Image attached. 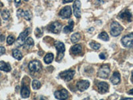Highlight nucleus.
Wrapping results in <instances>:
<instances>
[{"mask_svg":"<svg viewBox=\"0 0 133 100\" xmlns=\"http://www.w3.org/2000/svg\"><path fill=\"white\" fill-rule=\"evenodd\" d=\"M32 88L34 89V90H39L40 88H41V83L38 80L36 79H34L32 82Z\"/></svg>","mask_w":133,"mask_h":100,"instance_id":"obj_25","label":"nucleus"},{"mask_svg":"<svg viewBox=\"0 0 133 100\" xmlns=\"http://www.w3.org/2000/svg\"><path fill=\"white\" fill-rule=\"evenodd\" d=\"M55 47H56L57 50L58 52L56 61L59 62L63 59V58L64 56V53H65V45L63 44V43L61 42V41H55Z\"/></svg>","mask_w":133,"mask_h":100,"instance_id":"obj_1","label":"nucleus"},{"mask_svg":"<svg viewBox=\"0 0 133 100\" xmlns=\"http://www.w3.org/2000/svg\"><path fill=\"white\" fill-rule=\"evenodd\" d=\"M81 2L79 0H76L73 3V12L76 17L79 18L81 17Z\"/></svg>","mask_w":133,"mask_h":100,"instance_id":"obj_11","label":"nucleus"},{"mask_svg":"<svg viewBox=\"0 0 133 100\" xmlns=\"http://www.w3.org/2000/svg\"><path fill=\"white\" fill-rule=\"evenodd\" d=\"M35 34L37 35V38H39V37H41V35H42V32H41L39 28H37V29H36V31L35 32Z\"/></svg>","mask_w":133,"mask_h":100,"instance_id":"obj_30","label":"nucleus"},{"mask_svg":"<svg viewBox=\"0 0 133 100\" xmlns=\"http://www.w3.org/2000/svg\"><path fill=\"white\" fill-rule=\"evenodd\" d=\"M110 73V67L108 65H104L100 67L98 71V76L102 79H107Z\"/></svg>","mask_w":133,"mask_h":100,"instance_id":"obj_4","label":"nucleus"},{"mask_svg":"<svg viewBox=\"0 0 133 100\" xmlns=\"http://www.w3.org/2000/svg\"><path fill=\"white\" fill-rule=\"evenodd\" d=\"M121 42L123 46L126 47L132 48L133 47V33L125 35L122 38Z\"/></svg>","mask_w":133,"mask_h":100,"instance_id":"obj_5","label":"nucleus"},{"mask_svg":"<svg viewBox=\"0 0 133 100\" xmlns=\"http://www.w3.org/2000/svg\"><path fill=\"white\" fill-rule=\"evenodd\" d=\"M73 0H63V2L64 3H69V2H72Z\"/></svg>","mask_w":133,"mask_h":100,"instance_id":"obj_35","label":"nucleus"},{"mask_svg":"<svg viewBox=\"0 0 133 100\" xmlns=\"http://www.w3.org/2000/svg\"><path fill=\"white\" fill-rule=\"evenodd\" d=\"M81 51L82 47L81 46V45H75V46H73L71 49V52L74 55L79 54V53H81Z\"/></svg>","mask_w":133,"mask_h":100,"instance_id":"obj_19","label":"nucleus"},{"mask_svg":"<svg viewBox=\"0 0 133 100\" xmlns=\"http://www.w3.org/2000/svg\"><path fill=\"white\" fill-rule=\"evenodd\" d=\"M110 82L114 85H116L121 82V75L118 72H115L110 78Z\"/></svg>","mask_w":133,"mask_h":100,"instance_id":"obj_15","label":"nucleus"},{"mask_svg":"<svg viewBox=\"0 0 133 100\" xmlns=\"http://www.w3.org/2000/svg\"><path fill=\"white\" fill-rule=\"evenodd\" d=\"M0 77H1V73H0Z\"/></svg>","mask_w":133,"mask_h":100,"instance_id":"obj_43","label":"nucleus"},{"mask_svg":"<svg viewBox=\"0 0 133 100\" xmlns=\"http://www.w3.org/2000/svg\"><path fill=\"white\" fill-rule=\"evenodd\" d=\"M123 99H133V98H124Z\"/></svg>","mask_w":133,"mask_h":100,"instance_id":"obj_40","label":"nucleus"},{"mask_svg":"<svg viewBox=\"0 0 133 100\" xmlns=\"http://www.w3.org/2000/svg\"><path fill=\"white\" fill-rule=\"evenodd\" d=\"M99 58L101 59H104L106 58V56H105V55H104V53H101V54L99 55Z\"/></svg>","mask_w":133,"mask_h":100,"instance_id":"obj_34","label":"nucleus"},{"mask_svg":"<svg viewBox=\"0 0 133 100\" xmlns=\"http://www.w3.org/2000/svg\"><path fill=\"white\" fill-rule=\"evenodd\" d=\"M98 90L101 93H104L109 91V85L105 82H100L97 84Z\"/></svg>","mask_w":133,"mask_h":100,"instance_id":"obj_13","label":"nucleus"},{"mask_svg":"<svg viewBox=\"0 0 133 100\" xmlns=\"http://www.w3.org/2000/svg\"><path fill=\"white\" fill-rule=\"evenodd\" d=\"M14 41H15V38L13 35H9V37L7 39V43H8V44L11 45V44L14 43Z\"/></svg>","mask_w":133,"mask_h":100,"instance_id":"obj_29","label":"nucleus"},{"mask_svg":"<svg viewBox=\"0 0 133 100\" xmlns=\"http://www.w3.org/2000/svg\"><path fill=\"white\" fill-rule=\"evenodd\" d=\"M15 6L18 7L20 4H21V0H15Z\"/></svg>","mask_w":133,"mask_h":100,"instance_id":"obj_33","label":"nucleus"},{"mask_svg":"<svg viewBox=\"0 0 133 100\" xmlns=\"http://www.w3.org/2000/svg\"><path fill=\"white\" fill-rule=\"evenodd\" d=\"M80 39H81V35L80 34L78 33H74V34H73L71 37V42L73 43H75L78 42V41L80 40Z\"/></svg>","mask_w":133,"mask_h":100,"instance_id":"obj_23","label":"nucleus"},{"mask_svg":"<svg viewBox=\"0 0 133 100\" xmlns=\"http://www.w3.org/2000/svg\"><path fill=\"white\" fill-rule=\"evenodd\" d=\"M4 39H5L4 35H0V41H4Z\"/></svg>","mask_w":133,"mask_h":100,"instance_id":"obj_36","label":"nucleus"},{"mask_svg":"<svg viewBox=\"0 0 133 100\" xmlns=\"http://www.w3.org/2000/svg\"><path fill=\"white\" fill-rule=\"evenodd\" d=\"M73 27H74V21L73 20H70L69 21V26H66L64 27L63 32L65 33H69L71 32L73 29Z\"/></svg>","mask_w":133,"mask_h":100,"instance_id":"obj_18","label":"nucleus"},{"mask_svg":"<svg viewBox=\"0 0 133 100\" xmlns=\"http://www.w3.org/2000/svg\"><path fill=\"white\" fill-rule=\"evenodd\" d=\"M23 10L22 9H19L17 10V15L18 17H21V16H23Z\"/></svg>","mask_w":133,"mask_h":100,"instance_id":"obj_31","label":"nucleus"},{"mask_svg":"<svg viewBox=\"0 0 133 100\" xmlns=\"http://www.w3.org/2000/svg\"><path fill=\"white\" fill-rule=\"evenodd\" d=\"M131 82L133 83V71L132 73V77H131Z\"/></svg>","mask_w":133,"mask_h":100,"instance_id":"obj_39","label":"nucleus"},{"mask_svg":"<svg viewBox=\"0 0 133 100\" xmlns=\"http://www.w3.org/2000/svg\"><path fill=\"white\" fill-rule=\"evenodd\" d=\"M1 24H2V21H1V20H0V26H1Z\"/></svg>","mask_w":133,"mask_h":100,"instance_id":"obj_41","label":"nucleus"},{"mask_svg":"<svg viewBox=\"0 0 133 100\" xmlns=\"http://www.w3.org/2000/svg\"><path fill=\"white\" fill-rule=\"evenodd\" d=\"M13 56H14V58L17 59V60H21L22 58H23L22 53H21L19 50L17 49L13 50Z\"/></svg>","mask_w":133,"mask_h":100,"instance_id":"obj_21","label":"nucleus"},{"mask_svg":"<svg viewBox=\"0 0 133 100\" xmlns=\"http://www.w3.org/2000/svg\"><path fill=\"white\" fill-rule=\"evenodd\" d=\"M28 67L31 72H37L41 70V64L39 61H32L29 64Z\"/></svg>","mask_w":133,"mask_h":100,"instance_id":"obj_7","label":"nucleus"},{"mask_svg":"<svg viewBox=\"0 0 133 100\" xmlns=\"http://www.w3.org/2000/svg\"><path fill=\"white\" fill-rule=\"evenodd\" d=\"M2 18L4 20H8L9 18V17H10V13L7 9H4L2 12Z\"/></svg>","mask_w":133,"mask_h":100,"instance_id":"obj_26","label":"nucleus"},{"mask_svg":"<svg viewBox=\"0 0 133 100\" xmlns=\"http://www.w3.org/2000/svg\"><path fill=\"white\" fill-rule=\"evenodd\" d=\"M128 93L129 94V95H132L133 96V89H132V90H130V91L128 92Z\"/></svg>","mask_w":133,"mask_h":100,"instance_id":"obj_38","label":"nucleus"},{"mask_svg":"<svg viewBox=\"0 0 133 100\" xmlns=\"http://www.w3.org/2000/svg\"><path fill=\"white\" fill-rule=\"evenodd\" d=\"M89 45L91 48H92L93 49H98L100 48V47H101V45L99 43H98L97 42H95V41L91 42Z\"/></svg>","mask_w":133,"mask_h":100,"instance_id":"obj_28","label":"nucleus"},{"mask_svg":"<svg viewBox=\"0 0 133 100\" xmlns=\"http://www.w3.org/2000/svg\"><path fill=\"white\" fill-rule=\"evenodd\" d=\"M30 95V90L27 86H23L21 90V96L23 98H27Z\"/></svg>","mask_w":133,"mask_h":100,"instance_id":"obj_16","label":"nucleus"},{"mask_svg":"<svg viewBox=\"0 0 133 100\" xmlns=\"http://www.w3.org/2000/svg\"><path fill=\"white\" fill-rule=\"evenodd\" d=\"M30 32V28H27L26 30H25L24 32L20 33L19 36L18 37L16 41V43H15L17 47H21V46H23L25 41V39L27 38V36H28Z\"/></svg>","mask_w":133,"mask_h":100,"instance_id":"obj_3","label":"nucleus"},{"mask_svg":"<svg viewBox=\"0 0 133 100\" xmlns=\"http://www.w3.org/2000/svg\"><path fill=\"white\" fill-rule=\"evenodd\" d=\"M90 86V83L89 81L87 80H82L79 82L77 84V87L78 88V90L81 91H85L87 89L89 88Z\"/></svg>","mask_w":133,"mask_h":100,"instance_id":"obj_12","label":"nucleus"},{"mask_svg":"<svg viewBox=\"0 0 133 100\" xmlns=\"http://www.w3.org/2000/svg\"><path fill=\"white\" fill-rule=\"evenodd\" d=\"M71 14H72V11H71V7L66 6L60 11L59 15L63 19H67L69 18L71 16Z\"/></svg>","mask_w":133,"mask_h":100,"instance_id":"obj_8","label":"nucleus"},{"mask_svg":"<svg viewBox=\"0 0 133 100\" xmlns=\"http://www.w3.org/2000/svg\"><path fill=\"white\" fill-rule=\"evenodd\" d=\"M120 18L123 20H127L128 21H132V14L129 10H125L121 13L119 15Z\"/></svg>","mask_w":133,"mask_h":100,"instance_id":"obj_14","label":"nucleus"},{"mask_svg":"<svg viewBox=\"0 0 133 100\" xmlns=\"http://www.w3.org/2000/svg\"><path fill=\"white\" fill-rule=\"evenodd\" d=\"M24 1H25V2H28L29 0H24Z\"/></svg>","mask_w":133,"mask_h":100,"instance_id":"obj_42","label":"nucleus"},{"mask_svg":"<svg viewBox=\"0 0 133 100\" xmlns=\"http://www.w3.org/2000/svg\"><path fill=\"white\" fill-rule=\"evenodd\" d=\"M98 38H100L101 40H104V41H109V35H108V34L106 32H102V33H100L99 35H98Z\"/></svg>","mask_w":133,"mask_h":100,"instance_id":"obj_24","label":"nucleus"},{"mask_svg":"<svg viewBox=\"0 0 133 100\" xmlns=\"http://www.w3.org/2000/svg\"><path fill=\"white\" fill-rule=\"evenodd\" d=\"M11 68L9 64L5 63L4 61H0V70L2 71H5V72H9L11 71Z\"/></svg>","mask_w":133,"mask_h":100,"instance_id":"obj_17","label":"nucleus"},{"mask_svg":"<svg viewBox=\"0 0 133 100\" xmlns=\"http://www.w3.org/2000/svg\"><path fill=\"white\" fill-rule=\"evenodd\" d=\"M123 30V27L116 21H113L110 25V34L114 37L119 35L122 31Z\"/></svg>","mask_w":133,"mask_h":100,"instance_id":"obj_2","label":"nucleus"},{"mask_svg":"<svg viewBox=\"0 0 133 100\" xmlns=\"http://www.w3.org/2000/svg\"><path fill=\"white\" fill-rule=\"evenodd\" d=\"M75 75V71L74 70H67V71H63L59 74L62 79L65 80L66 82H69L71 79H73V76Z\"/></svg>","mask_w":133,"mask_h":100,"instance_id":"obj_6","label":"nucleus"},{"mask_svg":"<svg viewBox=\"0 0 133 100\" xmlns=\"http://www.w3.org/2000/svg\"><path fill=\"white\" fill-rule=\"evenodd\" d=\"M23 16L26 20H27V21H30L32 18V15L29 11H23Z\"/></svg>","mask_w":133,"mask_h":100,"instance_id":"obj_27","label":"nucleus"},{"mask_svg":"<svg viewBox=\"0 0 133 100\" xmlns=\"http://www.w3.org/2000/svg\"><path fill=\"white\" fill-rule=\"evenodd\" d=\"M53 58H54V56L53 53H47L45 57L44 58V61L45 62V64H49L53 61Z\"/></svg>","mask_w":133,"mask_h":100,"instance_id":"obj_22","label":"nucleus"},{"mask_svg":"<svg viewBox=\"0 0 133 100\" xmlns=\"http://www.w3.org/2000/svg\"><path fill=\"white\" fill-rule=\"evenodd\" d=\"M68 91L65 89L55 92V97L57 99H66L68 98Z\"/></svg>","mask_w":133,"mask_h":100,"instance_id":"obj_9","label":"nucleus"},{"mask_svg":"<svg viewBox=\"0 0 133 100\" xmlns=\"http://www.w3.org/2000/svg\"><path fill=\"white\" fill-rule=\"evenodd\" d=\"M61 27H62V25L59 22H58V21H56V22H54V23L50 25L49 29L52 33H58L61 30Z\"/></svg>","mask_w":133,"mask_h":100,"instance_id":"obj_10","label":"nucleus"},{"mask_svg":"<svg viewBox=\"0 0 133 100\" xmlns=\"http://www.w3.org/2000/svg\"><path fill=\"white\" fill-rule=\"evenodd\" d=\"M97 2L98 3H104V0H97Z\"/></svg>","mask_w":133,"mask_h":100,"instance_id":"obj_37","label":"nucleus"},{"mask_svg":"<svg viewBox=\"0 0 133 100\" xmlns=\"http://www.w3.org/2000/svg\"><path fill=\"white\" fill-rule=\"evenodd\" d=\"M5 53V49L4 47H0V56Z\"/></svg>","mask_w":133,"mask_h":100,"instance_id":"obj_32","label":"nucleus"},{"mask_svg":"<svg viewBox=\"0 0 133 100\" xmlns=\"http://www.w3.org/2000/svg\"><path fill=\"white\" fill-rule=\"evenodd\" d=\"M24 44H25V46H24L25 48L30 49L31 48V47L33 46V45H34V41H33L32 38H27V40H25Z\"/></svg>","mask_w":133,"mask_h":100,"instance_id":"obj_20","label":"nucleus"}]
</instances>
